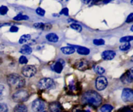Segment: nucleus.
I'll return each mask as SVG.
<instances>
[{
  "label": "nucleus",
  "mask_w": 133,
  "mask_h": 112,
  "mask_svg": "<svg viewBox=\"0 0 133 112\" xmlns=\"http://www.w3.org/2000/svg\"><path fill=\"white\" fill-rule=\"evenodd\" d=\"M64 65L65 63L63 60H59V61H57V62L55 63L52 65L51 69L53 71L58 73V74H60V73L62 72Z\"/></svg>",
  "instance_id": "11"
},
{
  "label": "nucleus",
  "mask_w": 133,
  "mask_h": 112,
  "mask_svg": "<svg viewBox=\"0 0 133 112\" xmlns=\"http://www.w3.org/2000/svg\"><path fill=\"white\" fill-rule=\"evenodd\" d=\"M61 50L64 54L70 55L74 53L75 52V49L72 46H64L61 48Z\"/></svg>",
  "instance_id": "19"
},
{
  "label": "nucleus",
  "mask_w": 133,
  "mask_h": 112,
  "mask_svg": "<svg viewBox=\"0 0 133 112\" xmlns=\"http://www.w3.org/2000/svg\"><path fill=\"white\" fill-rule=\"evenodd\" d=\"M131 45L129 42H125L119 46V49L122 51H127L131 48Z\"/></svg>",
  "instance_id": "27"
},
{
  "label": "nucleus",
  "mask_w": 133,
  "mask_h": 112,
  "mask_svg": "<svg viewBox=\"0 0 133 112\" xmlns=\"http://www.w3.org/2000/svg\"><path fill=\"white\" fill-rule=\"evenodd\" d=\"M31 39V36L29 34H25V35H23L21 36V37L19 39V43L21 44H25V43L28 42L30 41Z\"/></svg>",
  "instance_id": "22"
},
{
  "label": "nucleus",
  "mask_w": 133,
  "mask_h": 112,
  "mask_svg": "<svg viewBox=\"0 0 133 112\" xmlns=\"http://www.w3.org/2000/svg\"><path fill=\"white\" fill-rule=\"evenodd\" d=\"M8 107L5 103H0V112H7Z\"/></svg>",
  "instance_id": "34"
},
{
  "label": "nucleus",
  "mask_w": 133,
  "mask_h": 112,
  "mask_svg": "<svg viewBox=\"0 0 133 112\" xmlns=\"http://www.w3.org/2000/svg\"><path fill=\"white\" fill-rule=\"evenodd\" d=\"M1 63H2V61H1V59H0V64H1Z\"/></svg>",
  "instance_id": "43"
},
{
  "label": "nucleus",
  "mask_w": 133,
  "mask_h": 112,
  "mask_svg": "<svg viewBox=\"0 0 133 112\" xmlns=\"http://www.w3.org/2000/svg\"><path fill=\"white\" fill-rule=\"evenodd\" d=\"M19 63L22 64V65H25L28 63V59H27V57L25 55H22L19 58Z\"/></svg>",
  "instance_id": "31"
},
{
  "label": "nucleus",
  "mask_w": 133,
  "mask_h": 112,
  "mask_svg": "<svg viewBox=\"0 0 133 112\" xmlns=\"http://www.w3.org/2000/svg\"><path fill=\"white\" fill-rule=\"evenodd\" d=\"M10 23H0V27H3V26H9L10 25Z\"/></svg>",
  "instance_id": "39"
},
{
  "label": "nucleus",
  "mask_w": 133,
  "mask_h": 112,
  "mask_svg": "<svg viewBox=\"0 0 133 112\" xmlns=\"http://www.w3.org/2000/svg\"><path fill=\"white\" fill-rule=\"evenodd\" d=\"M133 40V36H125L121 38L119 42H120L125 43V42H130L131 41Z\"/></svg>",
  "instance_id": "28"
},
{
  "label": "nucleus",
  "mask_w": 133,
  "mask_h": 112,
  "mask_svg": "<svg viewBox=\"0 0 133 112\" xmlns=\"http://www.w3.org/2000/svg\"><path fill=\"white\" fill-rule=\"evenodd\" d=\"M5 87L3 85L0 84V98L3 97L5 94Z\"/></svg>",
  "instance_id": "35"
},
{
  "label": "nucleus",
  "mask_w": 133,
  "mask_h": 112,
  "mask_svg": "<svg viewBox=\"0 0 133 112\" xmlns=\"http://www.w3.org/2000/svg\"><path fill=\"white\" fill-rule=\"evenodd\" d=\"M79 86L77 82H75V80H72L70 82V83L68 85V91L70 92L71 93H75L77 92L79 89Z\"/></svg>",
  "instance_id": "15"
},
{
  "label": "nucleus",
  "mask_w": 133,
  "mask_h": 112,
  "mask_svg": "<svg viewBox=\"0 0 133 112\" xmlns=\"http://www.w3.org/2000/svg\"><path fill=\"white\" fill-rule=\"evenodd\" d=\"M8 11H9V9L7 7L4 6V5L0 7V14L1 15H5L8 13Z\"/></svg>",
  "instance_id": "29"
},
{
  "label": "nucleus",
  "mask_w": 133,
  "mask_h": 112,
  "mask_svg": "<svg viewBox=\"0 0 133 112\" xmlns=\"http://www.w3.org/2000/svg\"><path fill=\"white\" fill-rule=\"evenodd\" d=\"M119 112H133V109L131 106H125L119 109Z\"/></svg>",
  "instance_id": "33"
},
{
  "label": "nucleus",
  "mask_w": 133,
  "mask_h": 112,
  "mask_svg": "<svg viewBox=\"0 0 133 112\" xmlns=\"http://www.w3.org/2000/svg\"><path fill=\"white\" fill-rule=\"evenodd\" d=\"M89 66V62L84 59L78 60L74 64V66H75V69L81 70V71H84V70H87Z\"/></svg>",
  "instance_id": "9"
},
{
  "label": "nucleus",
  "mask_w": 133,
  "mask_h": 112,
  "mask_svg": "<svg viewBox=\"0 0 133 112\" xmlns=\"http://www.w3.org/2000/svg\"><path fill=\"white\" fill-rule=\"evenodd\" d=\"M114 108L110 104H104L100 108L101 112H111L113 110Z\"/></svg>",
  "instance_id": "23"
},
{
  "label": "nucleus",
  "mask_w": 133,
  "mask_h": 112,
  "mask_svg": "<svg viewBox=\"0 0 133 112\" xmlns=\"http://www.w3.org/2000/svg\"><path fill=\"white\" fill-rule=\"evenodd\" d=\"M43 112H47V111H43Z\"/></svg>",
  "instance_id": "45"
},
{
  "label": "nucleus",
  "mask_w": 133,
  "mask_h": 112,
  "mask_svg": "<svg viewBox=\"0 0 133 112\" xmlns=\"http://www.w3.org/2000/svg\"><path fill=\"white\" fill-rule=\"evenodd\" d=\"M33 27L38 29H41L42 31H48L52 28V26L49 23H44L42 22H37L33 24Z\"/></svg>",
  "instance_id": "14"
},
{
  "label": "nucleus",
  "mask_w": 133,
  "mask_h": 112,
  "mask_svg": "<svg viewBox=\"0 0 133 112\" xmlns=\"http://www.w3.org/2000/svg\"><path fill=\"white\" fill-rule=\"evenodd\" d=\"M29 16L27 15L22 14H19L13 18V20L16 21H22V20H27L29 19Z\"/></svg>",
  "instance_id": "24"
},
{
  "label": "nucleus",
  "mask_w": 133,
  "mask_h": 112,
  "mask_svg": "<svg viewBox=\"0 0 133 112\" xmlns=\"http://www.w3.org/2000/svg\"><path fill=\"white\" fill-rule=\"evenodd\" d=\"M70 27H71V29H73L78 31V32H81V31H82V30H83L80 24H79V23H71V24L70 25Z\"/></svg>",
  "instance_id": "26"
},
{
  "label": "nucleus",
  "mask_w": 133,
  "mask_h": 112,
  "mask_svg": "<svg viewBox=\"0 0 133 112\" xmlns=\"http://www.w3.org/2000/svg\"><path fill=\"white\" fill-rule=\"evenodd\" d=\"M54 84V82L49 78H44L40 79L38 83V87L41 90H45L51 88Z\"/></svg>",
  "instance_id": "5"
},
{
  "label": "nucleus",
  "mask_w": 133,
  "mask_h": 112,
  "mask_svg": "<svg viewBox=\"0 0 133 112\" xmlns=\"http://www.w3.org/2000/svg\"><path fill=\"white\" fill-rule=\"evenodd\" d=\"M29 97V94L26 90L19 89L16 91L12 95V99L14 102L18 103H22L27 101Z\"/></svg>",
  "instance_id": "3"
},
{
  "label": "nucleus",
  "mask_w": 133,
  "mask_h": 112,
  "mask_svg": "<svg viewBox=\"0 0 133 112\" xmlns=\"http://www.w3.org/2000/svg\"><path fill=\"white\" fill-rule=\"evenodd\" d=\"M60 14H64V16H68L69 15V10L68 8L65 7L61 10V11L60 12Z\"/></svg>",
  "instance_id": "36"
},
{
  "label": "nucleus",
  "mask_w": 133,
  "mask_h": 112,
  "mask_svg": "<svg viewBox=\"0 0 133 112\" xmlns=\"http://www.w3.org/2000/svg\"><path fill=\"white\" fill-rule=\"evenodd\" d=\"M94 70L96 74H99V75H102L103 74H104L105 72V70L104 68H103L102 66H94Z\"/></svg>",
  "instance_id": "25"
},
{
  "label": "nucleus",
  "mask_w": 133,
  "mask_h": 112,
  "mask_svg": "<svg viewBox=\"0 0 133 112\" xmlns=\"http://www.w3.org/2000/svg\"><path fill=\"white\" fill-rule=\"evenodd\" d=\"M116 52L113 50H105L103 52L101 53V57L103 59L106 60V61H110V60L113 59L116 57Z\"/></svg>",
  "instance_id": "12"
},
{
  "label": "nucleus",
  "mask_w": 133,
  "mask_h": 112,
  "mask_svg": "<svg viewBox=\"0 0 133 112\" xmlns=\"http://www.w3.org/2000/svg\"><path fill=\"white\" fill-rule=\"evenodd\" d=\"M93 43L96 46H101V45H104L105 43V40L103 39H94L93 41Z\"/></svg>",
  "instance_id": "30"
},
{
  "label": "nucleus",
  "mask_w": 133,
  "mask_h": 112,
  "mask_svg": "<svg viewBox=\"0 0 133 112\" xmlns=\"http://www.w3.org/2000/svg\"><path fill=\"white\" fill-rule=\"evenodd\" d=\"M81 102L83 104L97 107L102 102V97L96 91H88L84 92L81 97Z\"/></svg>",
  "instance_id": "1"
},
{
  "label": "nucleus",
  "mask_w": 133,
  "mask_h": 112,
  "mask_svg": "<svg viewBox=\"0 0 133 112\" xmlns=\"http://www.w3.org/2000/svg\"><path fill=\"white\" fill-rule=\"evenodd\" d=\"M18 30H19V28H18V27L16 26H11L10 28V31L12 33H16V32H18Z\"/></svg>",
  "instance_id": "38"
},
{
  "label": "nucleus",
  "mask_w": 133,
  "mask_h": 112,
  "mask_svg": "<svg viewBox=\"0 0 133 112\" xmlns=\"http://www.w3.org/2000/svg\"><path fill=\"white\" fill-rule=\"evenodd\" d=\"M77 52L79 54L81 55H87L90 53V51L88 48H86L84 46H78L77 49Z\"/></svg>",
  "instance_id": "21"
},
{
  "label": "nucleus",
  "mask_w": 133,
  "mask_h": 112,
  "mask_svg": "<svg viewBox=\"0 0 133 112\" xmlns=\"http://www.w3.org/2000/svg\"><path fill=\"white\" fill-rule=\"evenodd\" d=\"M122 98L125 102L133 101V90L129 88H125L122 91Z\"/></svg>",
  "instance_id": "8"
},
{
  "label": "nucleus",
  "mask_w": 133,
  "mask_h": 112,
  "mask_svg": "<svg viewBox=\"0 0 133 112\" xmlns=\"http://www.w3.org/2000/svg\"><path fill=\"white\" fill-rule=\"evenodd\" d=\"M131 61H132V62H133V55L132 56V57H131Z\"/></svg>",
  "instance_id": "42"
},
{
  "label": "nucleus",
  "mask_w": 133,
  "mask_h": 112,
  "mask_svg": "<svg viewBox=\"0 0 133 112\" xmlns=\"http://www.w3.org/2000/svg\"><path fill=\"white\" fill-rule=\"evenodd\" d=\"M109 2H110V1H103V3H109Z\"/></svg>",
  "instance_id": "40"
},
{
  "label": "nucleus",
  "mask_w": 133,
  "mask_h": 112,
  "mask_svg": "<svg viewBox=\"0 0 133 112\" xmlns=\"http://www.w3.org/2000/svg\"><path fill=\"white\" fill-rule=\"evenodd\" d=\"M108 85V80L105 76H100L97 77L96 80V87L98 91L105 89Z\"/></svg>",
  "instance_id": "7"
},
{
  "label": "nucleus",
  "mask_w": 133,
  "mask_h": 112,
  "mask_svg": "<svg viewBox=\"0 0 133 112\" xmlns=\"http://www.w3.org/2000/svg\"><path fill=\"white\" fill-rule=\"evenodd\" d=\"M50 112H62V106L58 102H53L49 105Z\"/></svg>",
  "instance_id": "13"
},
{
  "label": "nucleus",
  "mask_w": 133,
  "mask_h": 112,
  "mask_svg": "<svg viewBox=\"0 0 133 112\" xmlns=\"http://www.w3.org/2000/svg\"><path fill=\"white\" fill-rule=\"evenodd\" d=\"M131 4H133V1H131Z\"/></svg>",
  "instance_id": "44"
},
{
  "label": "nucleus",
  "mask_w": 133,
  "mask_h": 112,
  "mask_svg": "<svg viewBox=\"0 0 133 112\" xmlns=\"http://www.w3.org/2000/svg\"><path fill=\"white\" fill-rule=\"evenodd\" d=\"M121 81L123 83H133V67L122 75L121 77Z\"/></svg>",
  "instance_id": "10"
},
{
  "label": "nucleus",
  "mask_w": 133,
  "mask_h": 112,
  "mask_svg": "<svg viewBox=\"0 0 133 112\" xmlns=\"http://www.w3.org/2000/svg\"><path fill=\"white\" fill-rule=\"evenodd\" d=\"M131 31H132V32H133V25L132 26H131Z\"/></svg>",
  "instance_id": "41"
},
{
  "label": "nucleus",
  "mask_w": 133,
  "mask_h": 112,
  "mask_svg": "<svg viewBox=\"0 0 133 112\" xmlns=\"http://www.w3.org/2000/svg\"><path fill=\"white\" fill-rule=\"evenodd\" d=\"M32 52V49L31 46L29 45L25 44V45L22 46V48L19 49V53H21L23 55H30Z\"/></svg>",
  "instance_id": "16"
},
{
  "label": "nucleus",
  "mask_w": 133,
  "mask_h": 112,
  "mask_svg": "<svg viewBox=\"0 0 133 112\" xmlns=\"http://www.w3.org/2000/svg\"><path fill=\"white\" fill-rule=\"evenodd\" d=\"M6 81L9 85L15 89H21V88L25 85V78L17 74H9L6 78Z\"/></svg>",
  "instance_id": "2"
},
{
  "label": "nucleus",
  "mask_w": 133,
  "mask_h": 112,
  "mask_svg": "<svg viewBox=\"0 0 133 112\" xmlns=\"http://www.w3.org/2000/svg\"><path fill=\"white\" fill-rule=\"evenodd\" d=\"M45 108V104L42 99L37 98L32 103V109L35 112H42Z\"/></svg>",
  "instance_id": "6"
},
{
  "label": "nucleus",
  "mask_w": 133,
  "mask_h": 112,
  "mask_svg": "<svg viewBox=\"0 0 133 112\" xmlns=\"http://www.w3.org/2000/svg\"><path fill=\"white\" fill-rule=\"evenodd\" d=\"M45 38H46L47 40H48L50 42L53 43H56L58 41V35L57 34L54 33H49L45 36Z\"/></svg>",
  "instance_id": "18"
},
{
  "label": "nucleus",
  "mask_w": 133,
  "mask_h": 112,
  "mask_svg": "<svg viewBox=\"0 0 133 112\" xmlns=\"http://www.w3.org/2000/svg\"><path fill=\"white\" fill-rule=\"evenodd\" d=\"M132 21H133V13H131V14L127 16L125 22H127V23H131V22H132Z\"/></svg>",
  "instance_id": "37"
},
{
  "label": "nucleus",
  "mask_w": 133,
  "mask_h": 112,
  "mask_svg": "<svg viewBox=\"0 0 133 112\" xmlns=\"http://www.w3.org/2000/svg\"><path fill=\"white\" fill-rule=\"evenodd\" d=\"M90 105H87V106H81V105H78L75 107L73 109L72 112H92L90 109Z\"/></svg>",
  "instance_id": "17"
},
{
  "label": "nucleus",
  "mask_w": 133,
  "mask_h": 112,
  "mask_svg": "<svg viewBox=\"0 0 133 112\" xmlns=\"http://www.w3.org/2000/svg\"><path fill=\"white\" fill-rule=\"evenodd\" d=\"M36 14H38V15L40 16H44V14H45V11L44 9H42V8L38 7L36 10Z\"/></svg>",
  "instance_id": "32"
},
{
  "label": "nucleus",
  "mask_w": 133,
  "mask_h": 112,
  "mask_svg": "<svg viewBox=\"0 0 133 112\" xmlns=\"http://www.w3.org/2000/svg\"><path fill=\"white\" fill-rule=\"evenodd\" d=\"M27 106L25 104H18V105H16L14 108V112H27Z\"/></svg>",
  "instance_id": "20"
},
{
  "label": "nucleus",
  "mask_w": 133,
  "mask_h": 112,
  "mask_svg": "<svg viewBox=\"0 0 133 112\" xmlns=\"http://www.w3.org/2000/svg\"><path fill=\"white\" fill-rule=\"evenodd\" d=\"M37 72V69L34 65H26L22 69V73L26 78H31Z\"/></svg>",
  "instance_id": "4"
}]
</instances>
